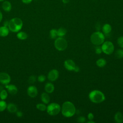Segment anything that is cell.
Returning a JSON list of instances; mask_svg holds the SVG:
<instances>
[{
    "mask_svg": "<svg viewBox=\"0 0 123 123\" xmlns=\"http://www.w3.org/2000/svg\"><path fill=\"white\" fill-rule=\"evenodd\" d=\"M61 111L63 116L69 118L74 115L76 112V109L73 103L67 101L62 104L61 108Z\"/></svg>",
    "mask_w": 123,
    "mask_h": 123,
    "instance_id": "6da1fadb",
    "label": "cell"
},
{
    "mask_svg": "<svg viewBox=\"0 0 123 123\" xmlns=\"http://www.w3.org/2000/svg\"><path fill=\"white\" fill-rule=\"evenodd\" d=\"M88 98L91 102L95 103H100L105 99L104 94L98 90L91 91L88 95Z\"/></svg>",
    "mask_w": 123,
    "mask_h": 123,
    "instance_id": "7a4b0ae2",
    "label": "cell"
},
{
    "mask_svg": "<svg viewBox=\"0 0 123 123\" xmlns=\"http://www.w3.org/2000/svg\"><path fill=\"white\" fill-rule=\"evenodd\" d=\"M22 20L18 17L12 19L8 24L9 29L13 32H17L20 30L23 26Z\"/></svg>",
    "mask_w": 123,
    "mask_h": 123,
    "instance_id": "3957f363",
    "label": "cell"
},
{
    "mask_svg": "<svg viewBox=\"0 0 123 123\" xmlns=\"http://www.w3.org/2000/svg\"><path fill=\"white\" fill-rule=\"evenodd\" d=\"M105 40L104 35L99 31L94 32L90 37V41L91 43L96 46L101 45Z\"/></svg>",
    "mask_w": 123,
    "mask_h": 123,
    "instance_id": "277c9868",
    "label": "cell"
},
{
    "mask_svg": "<svg viewBox=\"0 0 123 123\" xmlns=\"http://www.w3.org/2000/svg\"><path fill=\"white\" fill-rule=\"evenodd\" d=\"M48 113L51 116H55L59 113L61 110L60 105L57 103H51L47 107Z\"/></svg>",
    "mask_w": 123,
    "mask_h": 123,
    "instance_id": "5b68a950",
    "label": "cell"
},
{
    "mask_svg": "<svg viewBox=\"0 0 123 123\" xmlns=\"http://www.w3.org/2000/svg\"><path fill=\"white\" fill-rule=\"evenodd\" d=\"M68 43L67 41L62 37L57 38L54 42V46L59 51H63L67 47Z\"/></svg>",
    "mask_w": 123,
    "mask_h": 123,
    "instance_id": "8992f818",
    "label": "cell"
},
{
    "mask_svg": "<svg viewBox=\"0 0 123 123\" xmlns=\"http://www.w3.org/2000/svg\"><path fill=\"white\" fill-rule=\"evenodd\" d=\"M101 49L103 53L107 55L112 54L114 49V47L113 43L110 41H106L102 44Z\"/></svg>",
    "mask_w": 123,
    "mask_h": 123,
    "instance_id": "52a82bcc",
    "label": "cell"
},
{
    "mask_svg": "<svg viewBox=\"0 0 123 123\" xmlns=\"http://www.w3.org/2000/svg\"><path fill=\"white\" fill-rule=\"evenodd\" d=\"M11 81L10 75L6 73H0V82L4 85H8Z\"/></svg>",
    "mask_w": 123,
    "mask_h": 123,
    "instance_id": "ba28073f",
    "label": "cell"
},
{
    "mask_svg": "<svg viewBox=\"0 0 123 123\" xmlns=\"http://www.w3.org/2000/svg\"><path fill=\"white\" fill-rule=\"evenodd\" d=\"M64 66L66 70L70 71H74L76 65L73 60L68 59L65 61L64 62Z\"/></svg>",
    "mask_w": 123,
    "mask_h": 123,
    "instance_id": "9c48e42d",
    "label": "cell"
},
{
    "mask_svg": "<svg viewBox=\"0 0 123 123\" xmlns=\"http://www.w3.org/2000/svg\"><path fill=\"white\" fill-rule=\"evenodd\" d=\"M59 75V72L56 69H53L49 73L48 75V78L49 81H54L58 79Z\"/></svg>",
    "mask_w": 123,
    "mask_h": 123,
    "instance_id": "30bf717a",
    "label": "cell"
},
{
    "mask_svg": "<svg viewBox=\"0 0 123 123\" xmlns=\"http://www.w3.org/2000/svg\"><path fill=\"white\" fill-rule=\"evenodd\" d=\"M27 94L29 96L32 98L36 97L37 95V90L36 86H30L27 90Z\"/></svg>",
    "mask_w": 123,
    "mask_h": 123,
    "instance_id": "8fae6325",
    "label": "cell"
},
{
    "mask_svg": "<svg viewBox=\"0 0 123 123\" xmlns=\"http://www.w3.org/2000/svg\"><path fill=\"white\" fill-rule=\"evenodd\" d=\"M5 87L7 89L9 93L12 95H15L17 92V88L16 86L13 85H6Z\"/></svg>",
    "mask_w": 123,
    "mask_h": 123,
    "instance_id": "7c38bea8",
    "label": "cell"
},
{
    "mask_svg": "<svg viewBox=\"0 0 123 123\" xmlns=\"http://www.w3.org/2000/svg\"><path fill=\"white\" fill-rule=\"evenodd\" d=\"M102 29L104 35L107 36L108 35H109V34L111 33V27L110 25L108 24H106L103 25Z\"/></svg>",
    "mask_w": 123,
    "mask_h": 123,
    "instance_id": "4fadbf2b",
    "label": "cell"
},
{
    "mask_svg": "<svg viewBox=\"0 0 123 123\" xmlns=\"http://www.w3.org/2000/svg\"><path fill=\"white\" fill-rule=\"evenodd\" d=\"M45 90L48 93H51L54 90V86L51 83H47L45 86Z\"/></svg>",
    "mask_w": 123,
    "mask_h": 123,
    "instance_id": "5bb4252c",
    "label": "cell"
},
{
    "mask_svg": "<svg viewBox=\"0 0 123 123\" xmlns=\"http://www.w3.org/2000/svg\"><path fill=\"white\" fill-rule=\"evenodd\" d=\"M2 8L5 12H9L12 9V4L9 1H5L2 3Z\"/></svg>",
    "mask_w": 123,
    "mask_h": 123,
    "instance_id": "9a60e30c",
    "label": "cell"
},
{
    "mask_svg": "<svg viewBox=\"0 0 123 123\" xmlns=\"http://www.w3.org/2000/svg\"><path fill=\"white\" fill-rule=\"evenodd\" d=\"M114 120L116 123H121L123 122V115L119 111L117 112L114 115Z\"/></svg>",
    "mask_w": 123,
    "mask_h": 123,
    "instance_id": "2e32d148",
    "label": "cell"
},
{
    "mask_svg": "<svg viewBox=\"0 0 123 123\" xmlns=\"http://www.w3.org/2000/svg\"><path fill=\"white\" fill-rule=\"evenodd\" d=\"M9 29L6 26H3L0 27V36L6 37L9 34Z\"/></svg>",
    "mask_w": 123,
    "mask_h": 123,
    "instance_id": "e0dca14e",
    "label": "cell"
},
{
    "mask_svg": "<svg viewBox=\"0 0 123 123\" xmlns=\"http://www.w3.org/2000/svg\"><path fill=\"white\" fill-rule=\"evenodd\" d=\"M41 99L42 101L45 104H48L50 101V98L48 93L44 92L41 94Z\"/></svg>",
    "mask_w": 123,
    "mask_h": 123,
    "instance_id": "ac0fdd59",
    "label": "cell"
},
{
    "mask_svg": "<svg viewBox=\"0 0 123 123\" xmlns=\"http://www.w3.org/2000/svg\"><path fill=\"white\" fill-rule=\"evenodd\" d=\"M7 108L8 111L11 113H15L16 112L17 108L16 106L13 103H9L7 106Z\"/></svg>",
    "mask_w": 123,
    "mask_h": 123,
    "instance_id": "d6986e66",
    "label": "cell"
},
{
    "mask_svg": "<svg viewBox=\"0 0 123 123\" xmlns=\"http://www.w3.org/2000/svg\"><path fill=\"white\" fill-rule=\"evenodd\" d=\"M96 64L98 67H103L106 64V61L103 58L99 59L96 61Z\"/></svg>",
    "mask_w": 123,
    "mask_h": 123,
    "instance_id": "ffe728a7",
    "label": "cell"
},
{
    "mask_svg": "<svg viewBox=\"0 0 123 123\" xmlns=\"http://www.w3.org/2000/svg\"><path fill=\"white\" fill-rule=\"evenodd\" d=\"M67 33V30L63 27H60L57 30V35L59 37H62L65 35Z\"/></svg>",
    "mask_w": 123,
    "mask_h": 123,
    "instance_id": "44dd1931",
    "label": "cell"
},
{
    "mask_svg": "<svg viewBox=\"0 0 123 123\" xmlns=\"http://www.w3.org/2000/svg\"><path fill=\"white\" fill-rule=\"evenodd\" d=\"M17 37L18 38L21 40H25L27 38V35L26 33L24 32H19L17 35Z\"/></svg>",
    "mask_w": 123,
    "mask_h": 123,
    "instance_id": "7402d4cb",
    "label": "cell"
},
{
    "mask_svg": "<svg viewBox=\"0 0 123 123\" xmlns=\"http://www.w3.org/2000/svg\"><path fill=\"white\" fill-rule=\"evenodd\" d=\"M49 36L51 39H55L58 36L57 30L55 29H51L49 32Z\"/></svg>",
    "mask_w": 123,
    "mask_h": 123,
    "instance_id": "603a6c76",
    "label": "cell"
},
{
    "mask_svg": "<svg viewBox=\"0 0 123 123\" xmlns=\"http://www.w3.org/2000/svg\"><path fill=\"white\" fill-rule=\"evenodd\" d=\"M115 55L116 58L118 59H122L123 58V49H119L116 50Z\"/></svg>",
    "mask_w": 123,
    "mask_h": 123,
    "instance_id": "cb8c5ba5",
    "label": "cell"
},
{
    "mask_svg": "<svg viewBox=\"0 0 123 123\" xmlns=\"http://www.w3.org/2000/svg\"><path fill=\"white\" fill-rule=\"evenodd\" d=\"M36 106H37V108L41 111H44L47 109V107L44 104L39 103V104H37Z\"/></svg>",
    "mask_w": 123,
    "mask_h": 123,
    "instance_id": "d4e9b609",
    "label": "cell"
},
{
    "mask_svg": "<svg viewBox=\"0 0 123 123\" xmlns=\"http://www.w3.org/2000/svg\"><path fill=\"white\" fill-rule=\"evenodd\" d=\"M7 96H8V94L6 90H2L0 92V98L1 99L4 100L6 99L7 97Z\"/></svg>",
    "mask_w": 123,
    "mask_h": 123,
    "instance_id": "484cf974",
    "label": "cell"
},
{
    "mask_svg": "<svg viewBox=\"0 0 123 123\" xmlns=\"http://www.w3.org/2000/svg\"><path fill=\"white\" fill-rule=\"evenodd\" d=\"M7 104L4 100L0 101V111H2L7 108Z\"/></svg>",
    "mask_w": 123,
    "mask_h": 123,
    "instance_id": "4316f807",
    "label": "cell"
},
{
    "mask_svg": "<svg viewBox=\"0 0 123 123\" xmlns=\"http://www.w3.org/2000/svg\"><path fill=\"white\" fill-rule=\"evenodd\" d=\"M36 81V77L34 75H31L29 77L28 79V83L30 84H34Z\"/></svg>",
    "mask_w": 123,
    "mask_h": 123,
    "instance_id": "83f0119b",
    "label": "cell"
},
{
    "mask_svg": "<svg viewBox=\"0 0 123 123\" xmlns=\"http://www.w3.org/2000/svg\"><path fill=\"white\" fill-rule=\"evenodd\" d=\"M117 43L121 48H123V37H120L118 38Z\"/></svg>",
    "mask_w": 123,
    "mask_h": 123,
    "instance_id": "f1b7e54d",
    "label": "cell"
},
{
    "mask_svg": "<svg viewBox=\"0 0 123 123\" xmlns=\"http://www.w3.org/2000/svg\"><path fill=\"white\" fill-rule=\"evenodd\" d=\"M38 81L40 82H43L46 80V76L44 75H40L38 76Z\"/></svg>",
    "mask_w": 123,
    "mask_h": 123,
    "instance_id": "f546056e",
    "label": "cell"
},
{
    "mask_svg": "<svg viewBox=\"0 0 123 123\" xmlns=\"http://www.w3.org/2000/svg\"><path fill=\"white\" fill-rule=\"evenodd\" d=\"M95 52L97 54H100L102 52L101 47H100L98 46H97L95 49Z\"/></svg>",
    "mask_w": 123,
    "mask_h": 123,
    "instance_id": "4dcf8cb0",
    "label": "cell"
},
{
    "mask_svg": "<svg viewBox=\"0 0 123 123\" xmlns=\"http://www.w3.org/2000/svg\"><path fill=\"white\" fill-rule=\"evenodd\" d=\"M86 121V119L84 116H80L77 118V122L79 123H84Z\"/></svg>",
    "mask_w": 123,
    "mask_h": 123,
    "instance_id": "1f68e13d",
    "label": "cell"
},
{
    "mask_svg": "<svg viewBox=\"0 0 123 123\" xmlns=\"http://www.w3.org/2000/svg\"><path fill=\"white\" fill-rule=\"evenodd\" d=\"M94 115L91 112H89L87 115V118L89 120H92L94 119Z\"/></svg>",
    "mask_w": 123,
    "mask_h": 123,
    "instance_id": "d6a6232c",
    "label": "cell"
},
{
    "mask_svg": "<svg viewBox=\"0 0 123 123\" xmlns=\"http://www.w3.org/2000/svg\"><path fill=\"white\" fill-rule=\"evenodd\" d=\"M96 29L97 31H99L101 29V26L99 23H98L96 25Z\"/></svg>",
    "mask_w": 123,
    "mask_h": 123,
    "instance_id": "836d02e7",
    "label": "cell"
},
{
    "mask_svg": "<svg viewBox=\"0 0 123 123\" xmlns=\"http://www.w3.org/2000/svg\"><path fill=\"white\" fill-rule=\"evenodd\" d=\"M33 0H22V2L24 3H25V4H28V3H30Z\"/></svg>",
    "mask_w": 123,
    "mask_h": 123,
    "instance_id": "e575fe53",
    "label": "cell"
},
{
    "mask_svg": "<svg viewBox=\"0 0 123 123\" xmlns=\"http://www.w3.org/2000/svg\"><path fill=\"white\" fill-rule=\"evenodd\" d=\"M16 115L19 117H21L23 115V113L21 111H16Z\"/></svg>",
    "mask_w": 123,
    "mask_h": 123,
    "instance_id": "d590c367",
    "label": "cell"
},
{
    "mask_svg": "<svg viewBox=\"0 0 123 123\" xmlns=\"http://www.w3.org/2000/svg\"><path fill=\"white\" fill-rule=\"evenodd\" d=\"M79 70H80L79 68L77 66H76L74 71V72H78L79 71Z\"/></svg>",
    "mask_w": 123,
    "mask_h": 123,
    "instance_id": "8d00e7d4",
    "label": "cell"
},
{
    "mask_svg": "<svg viewBox=\"0 0 123 123\" xmlns=\"http://www.w3.org/2000/svg\"><path fill=\"white\" fill-rule=\"evenodd\" d=\"M71 0H62V1L63 2V3H68Z\"/></svg>",
    "mask_w": 123,
    "mask_h": 123,
    "instance_id": "74e56055",
    "label": "cell"
},
{
    "mask_svg": "<svg viewBox=\"0 0 123 123\" xmlns=\"http://www.w3.org/2000/svg\"><path fill=\"white\" fill-rule=\"evenodd\" d=\"M2 14L1 12L0 11V22L2 20Z\"/></svg>",
    "mask_w": 123,
    "mask_h": 123,
    "instance_id": "f35d334b",
    "label": "cell"
},
{
    "mask_svg": "<svg viewBox=\"0 0 123 123\" xmlns=\"http://www.w3.org/2000/svg\"><path fill=\"white\" fill-rule=\"evenodd\" d=\"M87 123H95V122L92 121V120H89V121H88V122H87Z\"/></svg>",
    "mask_w": 123,
    "mask_h": 123,
    "instance_id": "ab89813d",
    "label": "cell"
},
{
    "mask_svg": "<svg viewBox=\"0 0 123 123\" xmlns=\"http://www.w3.org/2000/svg\"><path fill=\"white\" fill-rule=\"evenodd\" d=\"M2 88H3V87H2L1 86H0V92L2 90H3V89H2Z\"/></svg>",
    "mask_w": 123,
    "mask_h": 123,
    "instance_id": "60d3db41",
    "label": "cell"
},
{
    "mask_svg": "<svg viewBox=\"0 0 123 123\" xmlns=\"http://www.w3.org/2000/svg\"><path fill=\"white\" fill-rule=\"evenodd\" d=\"M3 0H0V1H2Z\"/></svg>",
    "mask_w": 123,
    "mask_h": 123,
    "instance_id": "b9f144b4",
    "label": "cell"
}]
</instances>
